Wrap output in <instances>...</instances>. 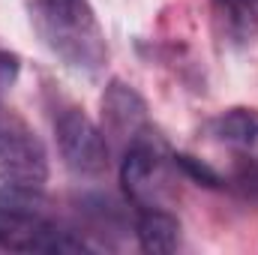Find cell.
Masks as SVG:
<instances>
[{"label": "cell", "instance_id": "obj_4", "mask_svg": "<svg viewBox=\"0 0 258 255\" xmlns=\"http://www.w3.org/2000/svg\"><path fill=\"white\" fill-rule=\"evenodd\" d=\"M63 165L78 177H99L108 168V138L81 108H66L54 120Z\"/></svg>", "mask_w": 258, "mask_h": 255}, {"label": "cell", "instance_id": "obj_3", "mask_svg": "<svg viewBox=\"0 0 258 255\" xmlns=\"http://www.w3.org/2000/svg\"><path fill=\"white\" fill-rule=\"evenodd\" d=\"M48 180V150L36 129L0 99V183L12 189H42Z\"/></svg>", "mask_w": 258, "mask_h": 255}, {"label": "cell", "instance_id": "obj_6", "mask_svg": "<svg viewBox=\"0 0 258 255\" xmlns=\"http://www.w3.org/2000/svg\"><path fill=\"white\" fill-rule=\"evenodd\" d=\"M102 120L105 135H111L123 150L141 141H156V129L150 123L147 102L123 81H111L102 93Z\"/></svg>", "mask_w": 258, "mask_h": 255}, {"label": "cell", "instance_id": "obj_8", "mask_svg": "<svg viewBox=\"0 0 258 255\" xmlns=\"http://www.w3.org/2000/svg\"><path fill=\"white\" fill-rule=\"evenodd\" d=\"M135 237L138 246L150 255L174 252L180 243V222L162 207H141L135 222Z\"/></svg>", "mask_w": 258, "mask_h": 255}, {"label": "cell", "instance_id": "obj_11", "mask_svg": "<svg viewBox=\"0 0 258 255\" xmlns=\"http://www.w3.org/2000/svg\"><path fill=\"white\" fill-rule=\"evenodd\" d=\"M15 75H18V57L0 48V96H3V90L15 81Z\"/></svg>", "mask_w": 258, "mask_h": 255}, {"label": "cell", "instance_id": "obj_2", "mask_svg": "<svg viewBox=\"0 0 258 255\" xmlns=\"http://www.w3.org/2000/svg\"><path fill=\"white\" fill-rule=\"evenodd\" d=\"M30 189L0 192V252H87L90 243L45 216L30 198Z\"/></svg>", "mask_w": 258, "mask_h": 255}, {"label": "cell", "instance_id": "obj_9", "mask_svg": "<svg viewBox=\"0 0 258 255\" xmlns=\"http://www.w3.org/2000/svg\"><path fill=\"white\" fill-rule=\"evenodd\" d=\"M225 9L228 30L237 39H252L258 33V0H216Z\"/></svg>", "mask_w": 258, "mask_h": 255}, {"label": "cell", "instance_id": "obj_5", "mask_svg": "<svg viewBox=\"0 0 258 255\" xmlns=\"http://www.w3.org/2000/svg\"><path fill=\"white\" fill-rule=\"evenodd\" d=\"M120 183L126 198L141 207H165L171 195V177L165 165V144L156 141H141L123 150L120 162Z\"/></svg>", "mask_w": 258, "mask_h": 255}, {"label": "cell", "instance_id": "obj_7", "mask_svg": "<svg viewBox=\"0 0 258 255\" xmlns=\"http://www.w3.org/2000/svg\"><path fill=\"white\" fill-rule=\"evenodd\" d=\"M210 135L237 153L243 162L258 165V108H228L222 111L213 123Z\"/></svg>", "mask_w": 258, "mask_h": 255}, {"label": "cell", "instance_id": "obj_10", "mask_svg": "<svg viewBox=\"0 0 258 255\" xmlns=\"http://www.w3.org/2000/svg\"><path fill=\"white\" fill-rule=\"evenodd\" d=\"M171 159H174V165H177L189 180H195L198 186H210V189L222 186V177H219L207 162H201V159H195V156H186V153H174Z\"/></svg>", "mask_w": 258, "mask_h": 255}, {"label": "cell", "instance_id": "obj_1", "mask_svg": "<svg viewBox=\"0 0 258 255\" xmlns=\"http://www.w3.org/2000/svg\"><path fill=\"white\" fill-rule=\"evenodd\" d=\"M30 24L63 66L84 75H96L105 66V33L87 0H33Z\"/></svg>", "mask_w": 258, "mask_h": 255}]
</instances>
